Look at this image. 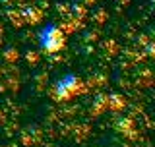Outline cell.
Instances as JSON below:
<instances>
[{"label": "cell", "instance_id": "5", "mask_svg": "<svg viewBox=\"0 0 155 147\" xmlns=\"http://www.w3.org/2000/svg\"><path fill=\"white\" fill-rule=\"evenodd\" d=\"M107 103H109V109H113V110H118L124 106V99L120 95H114V93L107 97Z\"/></svg>", "mask_w": 155, "mask_h": 147}, {"label": "cell", "instance_id": "3", "mask_svg": "<svg viewBox=\"0 0 155 147\" xmlns=\"http://www.w3.org/2000/svg\"><path fill=\"white\" fill-rule=\"evenodd\" d=\"M41 18H43V12H41V10H37V8L23 10V19H25L27 23H37Z\"/></svg>", "mask_w": 155, "mask_h": 147}, {"label": "cell", "instance_id": "2", "mask_svg": "<svg viewBox=\"0 0 155 147\" xmlns=\"http://www.w3.org/2000/svg\"><path fill=\"white\" fill-rule=\"evenodd\" d=\"M81 89H84V83H81V80L72 72L64 74L62 77H58V80L52 83V95H54V99H58V101L70 99V97L81 93Z\"/></svg>", "mask_w": 155, "mask_h": 147}, {"label": "cell", "instance_id": "7", "mask_svg": "<svg viewBox=\"0 0 155 147\" xmlns=\"http://www.w3.org/2000/svg\"><path fill=\"white\" fill-rule=\"evenodd\" d=\"M84 2H87V4H91V2H95V0H84Z\"/></svg>", "mask_w": 155, "mask_h": 147}, {"label": "cell", "instance_id": "1", "mask_svg": "<svg viewBox=\"0 0 155 147\" xmlns=\"http://www.w3.org/2000/svg\"><path fill=\"white\" fill-rule=\"evenodd\" d=\"M37 41H39L41 51L52 54V52H58L62 47H64L66 35H64V31L60 29V25H56V23H47L45 27L39 29Z\"/></svg>", "mask_w": 155, "mask_h": 147}, {"label": "cell", "instance_id": "4", "mask_svg": "<svg viewBox=\"0 0 155 147\" xmlns=\"http://www.w3.org/2000/svg\"><path fill=\"white\" fill-rule=\"evenodd\" d=\"M93 109H91V112L93 114H99L101 110H105V109H109V103H107V97L105 95H97L95 97V101H93Z\"/></svg>", "mask_w": 155, "mask_h": 147}, {"label": "cell", "instance_id": "6", "mask_svg": "<svg viewBox=\"0 0 155 147\" xmlns=\"http://www.w3.org/2000/svg\"><path fill=\"white\" fill-rule=\"evenodd\" d=\"M145 51H147L149 58H153V60H155V41H153V43H149V45L145 47Z\"/></svg>", "mask_w": 155, "mask_h": 147}]
</instances>
